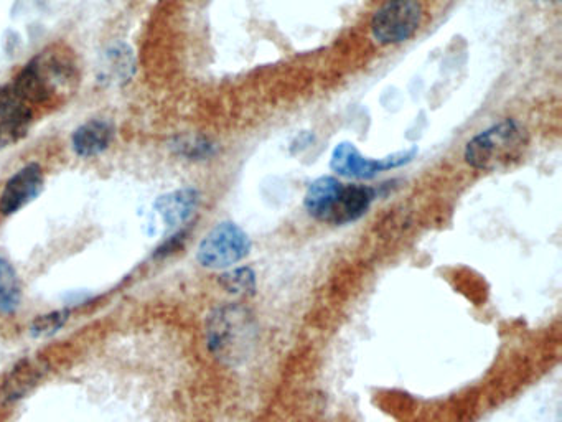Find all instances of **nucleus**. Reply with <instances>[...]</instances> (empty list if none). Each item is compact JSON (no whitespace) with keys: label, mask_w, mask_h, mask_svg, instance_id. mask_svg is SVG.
I'll return each instance as SVG.
<instances>
[{"label":"nucleus","mask_w":562,"mask_h":422,"mask_svg":"<svg viewBox=\"0 0 562 422\" xmlns=\"http://www.w3.org/2000/svg\"><path fill=\"white\" fill-rule=\"evenodd\" d=\"M211 355L228 366L243 365L258 342V325L253 312L244 305L228 304L211 312L207 322Z\"/></svg>","instance_id":"obj_2"},{"label":"nucleus","mask_w":562,"mask_h":422,"mask_svg":"<svg viewBox=\"0 0 562 422\" xmlns=\"http://www.w3.org/2000/svg\"><path fill=\"white\" fill-rule=\"evenodd\" d=\"M220 284L233 296L249 297L256 292V274L251 268H238L220 276Z\"/></svg>","instance_id":"obj_14"},{"label":"nucleus","mask_w":562,"mask_h":422,"mask_svg":"<svg viewBox=\"0 0 562 422\" xmlns=\"http://www.w3.org/2000/svg\"><path fill=\"white\" fill-rule=\"evenodd\" d=\"M251 251V240L235 223H220L203 238L197 259L203 268L226 269L243 261Z\"/></svg>","instance_id":"obj_5"},{"label":"nucleus","mask_w":562,"mask_h":422,"mask_svg":"<svg viewBox=\"0 0 562 422\" xmlns=\"http://www.w3.org/2000/svg\"><path fill=\"white\" fill-rule=\"evenodd\" d=\"M78 85V68L70 53L52 48L33 58L15 78L14 90L27 104L65 98Z\"/></svg>","instance_id":"obj_1"},{"label":"nucleus","mask_w":562,"mask_h":422,"mask_svg":"<svg viewBox=\"0 0 562 422\" xmlns=\"http://www.w3.org/2000/svg\"><path fill=\"white\" fill-rule=\"evenodd\" d=\"M136 70V60L132 55V50L126 45H116L109 48L108 53L104 55L103 65H101V80L108 83H121L127 81L134 75Z\"/></svg>","instance_id":"obj_12"},{"label":"nucleus","mask_w":562,"mask_h":422,"mask_svg":"<svg viewBox=\"0 0 562 422\" xmlns=\"http://www.w3.org/2000/svg\"><path fill=\"white\" fill-rule=\"evenodd\" d=\"M30 122H32V116L0 118V151L22 141L29 132Z\"/></svg>","instance_id":"obj_15"},{"label":"nucleus","mask_w":562,"mask_h":422,"mask_svg":"<svg viewBox=\"0 0 562 422\" xmlns=\"http://www.w3.org/2000/svg\"><path fill=\"white\" fill-rule=\"evenodd\" d=\"M200 203V195L193 188H182L177 192L167 193L155 202V211L159 213L165 226L174 230L185 225Z\"/></svg>","instance_id":"obj_10"},{"label":"nucleus","mask_w":562,"mask_h":422,"mask_svg":"<svg viewBox=\"0 0 562 422\" xmlns=\"http://www.w3.org/2000/svg\"><path fill=\"white\" fill-rule=\"evenodd\" d=\"M342 187L343 183L335 177H322L315 180L305 193V210L309 211V215L314 216L315 220L328 223Z\"/></svg>","instance_id":"obj_11"},{"label":"nucleus","mask_w":562,"mask_h":422,"mask_svg":"<svg viewBox=\"0 0 562 422\" xmlns=\"http://www.w3.org/2000/svg\"><path fill=\"white\" fill-rule=\"evenodd\" d=\"M416 154L417 149L413 147L409 151L398 152L385 159H370L361 154L350 142H342L335 147L330 165L335 174L345 179L370 180L381 172L409 164Z\"/></svg>","instance_id":"obj_6"},{"label":"nucleus","mask_w":562,"mask_h":422,"mask_svg":"<svg viewBox=\"0 0 562 422\" xmlns=\"http://www.w3.org/2000/svg\"><path fill=\"white\" fill-rule=\"evenodd\" d=\"M43 190V172L38 164L22 167L12 175L0 192V213L14 215L27 207Z\"/></svg>","instance_id":"obj_7"},{"label":"nucleus","mask_w":562,"mask_h":422,"mask_svg":"<svg viewBox=\"0 0 562 422\" xmlns=\"http://www.w3.org/2000/svg\"><path fill=\"white\" fill-rule=\"evenodd\" d=\"M174 149L178 155L192 160L208 159L215 154V146L203 137H180L174 142Z\"/></svg>","instance_id":"obj_16"},{"label":"nucleus","mask_w":562,"mask_h":422,"mask_svg":"<svg viewBox=\"0 0 562 422\" xmlns=\"http://www.w3.org/2000/svg\"><path fill=\"white\" fill-rule=\"evenodd\" d=\"M22 301L19 276L9 261L0 258V312L14 314Z\"/></svg>","instance_id":"obj_13"},{"label":"nucleus","mask_w":562,"mask_h":422,"mask_svg":"<svg viewBox=\"0 0 562 422\" xmlns=\"http://www.w3.org/2000/svg\"><path fill=\"white\" fill-rule=\"evenodd\" d=\"M375 198V190L365 185H345L338 197L335 208L328 223L330 225H347L353 221L360 220L365 215L371 202Z\"/></svg>","instance_id":"obj_9"},{"label":"nucleus","mask_w":562,"mask_h":422,"mask_svg":"<svg viewBox=\"0 0 562 422\" xmlns=\"http://www.w3.org/2000/svg\"><path fill=\"white\" fill-rule=\"evenodd\" d=\"M422 15L419 0H388L371 19V35L381 45L406 42L419 29Z\"/></svg>","instance_id":"obj_4"},{"label":"nucleus","mask_w":562,"mask_h":422,"mask_svg":"<svg viewBox=\"0 0 562 422\" xmlns=\"http://www.w3.org/2000/svg\"><path fill=\"white\" fill-rule=\"evenodd\" d=\"M114 139V127L109 121L91 119L76 129L71 137V146L78 157L89 159L108 151Z\"/></svg>","instance_id":"obj_8"},{"label":"nucleus","mask_w":562,"mask_h":422,"mask_svg":"<svg viewBox=\"0 0 562 422\" xmlns=\"http://www.w3.org/2000/svg\"><path fill=\"white\" fill-rule=\"evenodd\" d=\"M530 146L526 127L515 119H506L480 132L465 147V162L477 170L493 172L523 159Z\"/></svg>","instance_id":"obj_3"},{"label":"nucleus","mask_w":562,"mask_h":422,"mask_svg":"<svg viewBox=\"0 0 562 422\" xmlns=\"http://www.w3.org/2000/svg\"><path fill=\"white\" fill-rule=\"evenodd\" d=\"M32 116L29 104L20 98L14 86L7 85L0 88V118H19Z\"/></svg>","instance_id":"obj_17"},{"label":"nucleus","mask_w":562,"mask_h":422,"mask_svg":"<svg viewBox=\"0 0 562 422\" xmlns=\"http://www.w3.org/2000/svg\"><path fill=\"white\" fill-rule=\"evenodd\" d=\"M68 317H70V312H66V310H57L52 314L40 315L33 320L30 332H32L33 337H50L66 324Z\"/></svg>","instance_id":"obj_18"}]
</instances>
